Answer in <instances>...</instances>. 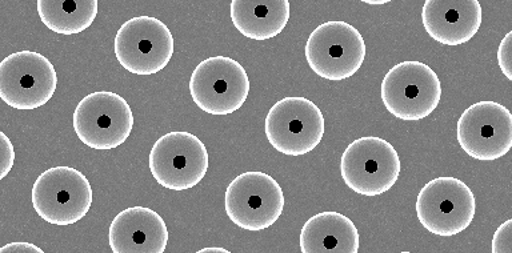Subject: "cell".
I'll return each mask as SVG.
<instances>
[{
	"label": "cell",
	"mask_w": 512,
	"mask_h": 253,
	"mask_svg": "<svg viewBox=\"0 0 512 253\" xmlns=\"http://www.w3.org/2000/svg\"><path fill=\"white\" fill-rule=\"evenodd\" d=\"M511 36L512 32H508L506 38L500 43L498 51V62L502 68L503 74L506 75L508 80H512L511 75Z\"/></svg>",
	"instance_id": "cell-21"
},
{
	"label": "cell",
	"mask_w": 512,
	"mask_h": 253,
	"mask_svg": "<svg viewBox=\"0 0 512 253\" xmlns=\"http://www.w3.org/2000/svg\"><path fill=\"white\" fill-rule=\"evenodd\" d=\"M74 130L80 142L94 150L122 146L134 128V115L127 100L115 92L87 95L75 108Z\"/></svg>",
	"instance_id": "cell-7"
},
{
	"label": "cell",
	"mask_w": 512,
	"mask_h": 253,
	"mask_svg": "<svg viewBox=\"0 0 512 253\" xmlns=\"http://www.w3.org/2000/svg\"><path fill=\"white\" fill-rule=\"evenodd\" d=\"M164 220L146 207L120 212L110 226V247L114 253H163L168 244Z\"/></svg>",
	"instance_id": "cell-15"
},
{
	"label": "cell",
	"mask_w": 512,
	"mask_h": 253,
	"mask_svg": "<svg viewBox=\"0 0 512 253\" xmlns=\"http://www.w3.org/2000/svg\"><path fill=\"white\" fill-rule=\"evenodd\" d=\"M302 253H358L359 232L339 212H322L308 219L300 234Z\"/></svg>",
	"instance_id": "cell-16"
},
{
	"label": "cell",
	"mask_w": 512,
	"mask_h": 253,
	"mask_svg": "<svg viewBox=\"0 0 512 253\" xmlns=\"http://www.w3.org/2000/svg\"><path fill=\"white\" fill-rule=\"evenodd\" d=\"M512 219L496 230L494 239H492V253H511L512 252Z\"/></svg>",
	"instance_id": "cell-19"
},
{
	"label": "cell",
	"mask_w": 512,
	"mask_h": 253,
	"mask_svg": "<svg viewBox=\"0 0 512 253\" xmlns=\"http://www.w3.org/2000/svg\"><path fill=\"white\" fill-rule=\"evenodd\" d=\"M148 164L160 186L171 191H187L202 182L210 160L202 140L190 132L176 131L156 140Z\"/></svg>",
	"instance_id": "cell-8"
},
{
	"label": "cell",
	"mask_w": 512,
	"mask_h": 253,
	"mask_svg": "<svg viewBox=\"0 0 512 253\" xmlns=\"http://www.w3.org/2000/svg\"><path fill=\"white\" fill-rule=\"evenodd\" d=\"M476 202L470 187L455 178L431 180L416 199V215L430 234L454 236L466 231L475 218Z\"/></svg>",
	"instance_id": "cell-10"
},
{
	"label": "cell",
	"mask_w": 512,
	"mask_h": 253,
	"mask_svg": "<svg viewBox=\"0 0 512 253\" xmlns=\"http://www.w3.org/2000/svg\"><path fill=\"white\" fill-rule=\"evenodd\" d=\"M198 253H230V251L224 250V248H203Z\"/></svg>",
	"instance_id": "cell-23"
},
{
	"label": "cell",
	"mask_w": 512,
	"mask_h": 253,
	"mask_svg": "<svg viewBox=\"0 0 512 253\" xmlns=\"http://www.w3.org/2000/svg\"><path fill=\"white\" fill-rule=\"evenodd\" d=\"M58 76L39 52L20 51L0 63V98L16 110H35L50 102Z\"/></svg>",
	"instance_id": "cell-11"
},
{
	"label": "cell",
	"mask_w": 512,
	"mask_h": 253,
	"mask_svg": "<svg viewBox=\"0 0 512 253\" xmlns=\"http://www.w3.org/2000/svg\"><path fill=\"white\" fill-rule=\"evenodd\" d=\"M304 54L316 75L339 82L360 70L366 58V44L362 34L350 23L330 20L312 31Z\"/></svg>",
	"instance_id": "cell-1"
},
{
	"label": "cell",
	"mask_w": 512,
	"mask_h": 253,
	"mask_svg": "<svg viewBox=\"0 0 512 253\" xmlns=\"http://www.w3.org/2000/svg\"><path fill=\"white\" fill-rule=\"evenodd\" d=\"M98 6V0H39L38 14L56 34L75 35L94 23Z\"/></svg>",
	"instance_id": "cell-18"
},
{
	"label": "cell",
	"mask_w": 512,
	"mask_h": 253,
	"mask_svg": "<svg viewBox=\"0 0 512 253\" xmlns=\"http://www.w3.org/2000/svg\"><path fill=\"white\" fill-rule=\"evenodd\" d=\"M92 188L82 172L71 167L50 168L32 187V207L44 222L70 226L88 214Z\"/></svg>",
	"instance_id": "cell-2"
},
{
	"label": "cell",
	"mask_w": 512,
	"mask_h": 253,
	"mask_svg": "<svg viewBox=\"0 0 512 253\" xmlns=\"http://www.w3.org/2000/svg\"><path fill=\"white\" fill-rule=\"evenodd\" d=\"M230 10L236 30L256 42L275 38L290 20L288 0H232Z\"/></svg>",
	"instance_id": "cell-17"
},
{
	"label": "cell",
	"mask_w": 512,
	"mask_h": 253,
	"mask_svg": "<svg viewBox=\"0 0 512 253\" xmlns=\"http://www.w3.org/2000/svg\"><path fill=\"white\" fill-rule=\"evenodd\" d=\"M284 206L282 187L264 172H244L232 180L224 194V210L228 218L250 232L267 230L278 222Z\"/></svg>",
	"instance_id": "cell-3"
},
{
	"label": "cell",
	"mask_w": 512,
	"mask_h": 253,
	"mask_svg": "<svg viewBox=\"0 0 512 253\" xmlns=\"http://www.w3.org/2000/svg\"><path fill=\"white\" fill-rule=\"evenodd\" d=\"M422 22L427 34L446 46H459L474 38L482 24L478 0H426Z\"/></svg>",
	"instance_id": "cell-14"
},
{
	"label": "cell",
	"mask_w": 512,
	"mask_h": 253,
	"mask_svg": "<svg viewBox=\"0 0 512 253\" xmlns=\"http://www.w3.org/2000/svg\"><path fill=\"white\" fill-rule=\"evenodd\" d=\"M384 106L395 118L415 122L436 110L442 98L438 75L427 64L403 62L392 67L380 90Z\"/></svg>",
	"instance_id": "cell-5"
},
{
	"label": "cell",
	"mask_w": 512,
	"mask_h": 253,
	"mask_svg": "<svg viewBox=\"0 0 512 253\" xmlns=\"http://www.w3.org/2000/svg\"><path fill=\"white\" fill-rule=\"evenodd\" d=\"M264 131L268 142L280 154L303 156L322 142L323 114L314 102L302 96L284 98L268 112Z\"/></svg>",
	"instance_id": "cell-9"
},
{
	"label": "cell",
	"mask_w": 512,
	"mask_h": 253,
	"mask_svg": "<svg viewBox=\"0 0 512 253\" xmlns=\"http://www.w3.org/2000/svg\"><path fill=\"white\" fill-rule=\"evenodd\" d=\"M459 146L476 160H496L512 147V115L495 102H479L467 108L458 122Z\"/></svg>",
	"instance_id": "cell-13"
},
{
	"label": "cell",
	"mask_w": 512,
	"mask_h": 253,
	"mask_svg": "<svg viewBox=\"0 0 512 253\" xmlns=\"http://www.w3.org/2000/svg\"><path fill=\"white\" fill-rule=\"evenodd\" d=\"M190 92L196 106L206 114L227 116L246 103L250 80L242 64L227 56H214L192 72Z\"/></svg>",
	"instance_id": "cell-6"
},
{
	"label": "cell",
	"mask_w": 512,
	"mask_h": 253,
	"mask_svg": "<svg viewBox=\"0 0 512 253\" xmlns=\"http://www.w3.org/2000/svg\"><path fill=\"white\" fill-rule=\"evenodd\" d=\"M400 159L394 146L367 136L348 144L340 160V174L348 188L363 196H379L398 182Z\"/></svg>",
	"instance_id": "cell-4"
},
{
	"label": "cell",
	"mask_w": 512,
	"mask_h": 253,
	"mask_svg": "<svg viewBox=\"0 0 512 253\" xmlns=\"http://www.w3.org/2000/svg\"><path fill=\"white\" fill-rule=\"evenodd\" d=\"M0 140H2V162H0V179L6 178L8 172L11 171L15 162L14 146L8 140L4 132H0Z\"/></svg>",
	"instance_id": "cell-20"
},
{
	"label": "cell",
	"mask_w": 512,
	"mask_h": 253,
	"mask_svg": "<svg viewBox=\"0 0 512 253\" xmlns=\"http://www.w3.org/2000/svg\"><path fill=\"white\" fill-rule=\"evenodd\" d=\"M114 50L120 66L131 74L154 75L170 63L174 38L159 19L139 16L120 27Z\"/></svg>",
	"instance_id": "cell-12"
},
{
	"label": "cell",
	"mask_w": 512,
	"mask_h": 253,
	"mask_svg": "<svg viewBox=\"0 0 512 253\" xmlns=\"http://www.w3.org/2000/svg\"><path fill=\"white\" fill-rule=\"evenodd\" d=\"M366 3H368V4H384V3H388V2H384V0H383V2H366Z\"/></svg>",
	"instance_id": "cell-24"
},
{
	"label": "cell",
	"mask_w": 512,
	"mask_h": 253,
	"mask_svg": "<svg viewBox=\"0 0 512 253\" xmlns=\"http://www.w3.org/2000/svg\"><path fill=\"white\" fill-rule=\"evenodd\" d=\"M43 253L42 248L36 247L31 243H11L0 248V253Z\"/></svg>",
	"instance_id": "cell-22"
}]
</instances>
